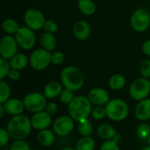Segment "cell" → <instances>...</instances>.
<instances>
[{
	"mask_svg": "<svg viewBox=\"0 0 150 150\" xmlns=\"http://www.w3.org/2000/svg\"><path fill=\"white\" fill-rule=\"evenodd\" d=\"M31 119L24 114L13 116L7 124V131L13 140H25L31 134Z\"/></svg>",
	"mask_w": 150,
	"mask_h": 150,
	"instance_id": "cell-1",
	"label": "cell"
},
{
	"mask_svg": "<svg viewBox=\"0 0 150 150\" xmlns=\"http://www.w3.org/2000/svg\"><path fill=\"white\" fill-rule=\"evenodd\" d=\"M51 62V53L44 48L35 49L29 57L30 66L37 71L47 69Z\"/></svg>",
	"mask_w": 150,
	"mask_h": 150,
	"instance_id": "cell-7",
	"label": "cell"
},
{
	"mask_svg": "<svg viewBox=\"0 0 150 150\" xmlns=\"http://www.w3.org/2000/svg\"><path fill=\"white\" fill-rule=\"evenodd\" d=\"M11 136L7 131V129L1 128L0 129V147H4L9 142Z\"/></svg>",
	"mask_w": 150,
	"mask_h": 150,
	"instance_id": "cell-38",
	"label": "cell"
},
{
	"mask_svg": "<svg viewBox=\"0 0 150 150\" xmlns=\"http://www.w3.org/2000/svg\"><path fill=\"white\" fill-rule=\"evenodd\" d=\"M142 150H150V146L149 145V146H147V147H144Z\"/></svg>",
	"mask_w": 150,
	"mask_h": 150,
	"instance_id": "cell-45",
	"label": "cell"
},
{
	"mask_svg": "<svg viewBox=\"0 0 150 150\" xmlns=\"http://www.w3.org/2000/svg\"><path fill=\"white\" fill-rule=\"evenodd\" d=\"M99 150H120V147L114 140H108L102 143Z\"/></svg>",
	"mask_w": 150,
	"mask_h": 150,
	"instance_id": "cell-36",
	"label": "cell"
},
{
	"mask_svg": "<svg viewBox=\"0 0 150 150\" xmlns=\"http://www.w3.org/2000/svg\"><path fill=\"white\" fill-rule=\"evenodd\" d=\"M91 116L96 120H103L106 116L105 107H103V106H96L95 108L92 109Z\"/></svg>",
	"mask_w": 150,
	"mask_h": 150,
	"instance_id": "cell-33",
	"label": "cell"
},
{
	"mask_svg": "<svg viewBox=\"0 0 150 150\" xmlns=\"http://www.w3.org/2000/svg\"><path fill=\"white\" fill-rule=\"evenodd\" d=\"M10 150H31L28 142L25 140H14L11 143Z\"/></svg>",
	"mask_w": 150,
	"mask_h": 150,
	"instance_id": "cell-32",
	"label": "cell"
},
{
	"mask_svg": "<svg viewBox=\"0 0 150 150\" xmlns=\"http://www.w3.org/2000/svg\"><path fill=\"white\" fill-rule=\"evenodd\" d=\"M62 150H76V148H75V149H73V148H64V149H62Z\"/></svg>",
	"mask_w": 150,
	"mask_h": 150,
	"instance_id": "cell-44",
	"label": "cell"
},
{
	"mask_svg": "<svg viewBox=\"0 0 150 150\" xmlns=\"http://www.w3.org/2000/svg\"><path fill=\"white\" fill-rule=\"evenodd\" d=\"M113 140H114L118 144H120V142H121V136H120V134H117V135L114 137V139H113Z\"/></svg>",
	"mask_w": 150,
	"mask_h": 150,
	"instance_id": "cell-43",
	"label": "cell"
},
{
	"mask_svg": "<svg viewBox=\"0 0 150 150\" xmlns=\"http://www.w3.org/2000/svg\"><path fill=\"white\" fill-rule=\"evenodd\" d=\"M130 24L132 28L137 33L147 31L150 26L149 11L143 7L136 9L131 16Z\"/></svg>",
	"mask_w": 150,
	"mask_h": 150,
	"instance_id": "cell-5",
	"label": "cell"
},
{
	"mask_svg": "<svg viewBox=\"0 0 150 150\" xmlns=\"http://www.w3.org/2000/svg\"><path fill=\"white\" fill-rule=\"evenodd\" d=\"M31 122L33 128L40 131L47 129L50 127L52 123V118L51 115L47 113L46 111H42L33 113V115L31 118Z\"/></svg>",
	"mask_w": 150,
	"mask_h": 150,
	"instance_id": "cell-14",
	"label": "cell"
},
{
	"mask_svg": "<svg viewBox=\"0 0 150 150\" xmlns=\"http://www.w3.org/2000/svg\"><path fill=\"white\" fill-rule=\"evenodd\" d=\"M137 135L142 140H148L150 136V126L147 123H142L137 127Z\"/></svg>",
	"mask_w": 150,
	"mask_h": 150,
	"instance_id": "cell-29",
	"label": "cell"
},
{
	"mask_svg": "<svg viewBox=\"0 0 150 150\" xmlns=\"http://www.w3.org/2000/svg\"><path fill=\"white\" fill-rule=\"evenodd\" d=\"M147 141H148V143H149V146H150V136H149V139H148Z\"/></svg>",
	"mask_w": 150,
	"mask_h": 150,
	"instance_id": "cell-46",
	"label": "cell"
},
{
	"mask_svg": "<svg viewBox=\"0 0 150 150\" xmlns=\"http://www.w3.org/2000/svg\"><path fill=\"white\" fill-rule=\"evenodd\" d=\"M23 103L25 109L33 113L45 111L47 104L46 96L41 92H31L27 94L24 98Z\"/></svg>",
	"mask_w": 150,
	"mask_h": 150,
	"instance_id": "cell-6",
	"label": "cell"
},
{
	"mask_svg": "<svg viewBox=\"0 0 150 150\" xmlns=\"http://www.w3.org/2000/svg\"><path fill=\"white\" fill-rule=\"evenodd\" d=\"M5 112V110L2 104H0V118H3L4 117V113Z\"/></svg>",
	"mask_w": 150,
	"mask_h": 150,
	"instance_id": "cell-42",
	"label": "cell"
},
{
	"mask_svg": "<svg viewBox=\"0 0 150 150\" xmlns=\"http://www.w3.org/2000/svg\"><path fill=\"white\" fill-rule=\"evenodd\" d=\"M68 105L69 115L77 122L88 119L93 109L91 102L88 98L83 96L75 97L73 101Z\"/></svg>",
	"mask_w": 150,
	"mask_h": 150,
	"instance_id": "cell-3",
	"label": "cell"
},
{
	"mask_svg": "<svg viewBox=\"0 0 150 150\" xmlns=\"http://www.w3.org/2000/svg\"><path fill=\"white\" fill-rule=\"evenodd\" d=\"M126 83H127V80L123 75L114 74L110 77L108 84H109V87L112 91H120L125 87Z\"/></svg>",
	"mask_w": 150,
	"mask_h": 150,
	"instance_id": "cell-24",
	"label": "cell"
},
{
	"mask_svg": "<svg viewBox=\"0 0 150 150\" xmlns=\"http://www.w3.org/2000/svg\"><path fill=\"white\" fill-rule=\"evenodd\" d=\"M149 93V80L144 77H139L135 79L129 87V94L131 98L136 101L146 99Z\"/></svg>",
	"mask_w": 150,
	"mask_h": 150,
	"instance_id": "cell-8",
	"label": "cell"
},
{
	"mask_svg": "<svg viewBox=\"0 0 150 150\" xmlns=\"http://www.w3.org/2000/svg\"><path fill=\"white\" fill-rule=\"evenodd\" d=\"M2 105L5 110V113L11 116H17L22 114V112L25 110V105L23 101L18 98H10Z\"/></svg>",
	"mask_w": 150,
	"mask_h": 150,
	"instance_id": "cell-16",
	"label": "cell"
},
{
	"mask_svg": "<svg viewBox=\"0 0 150 150\" xmlns=\"http://www.w3.org/2000/svg\"><path fill=\"white\" fill-rule=\"evenodd\" d=\"M142 48L143 53H144L146 55L150 56V39L149 40H146V41L142 44Z\"/></svg>",
	"mask_w": 150,
	"mask_h": 150,
	"instance_id": "cell-41",
	"label": "cell"
},
{
	"mask_svg": "<svg viewBox=\"0 0 150 150\" xmlns=\"http://www.w3.org/2000/svg\"><path fill=\"white\" fill-rule=\"evenodd\" d=\"M89 100L91 102L92 105L96 106H104L106 105L107 103L110 101V96L106 90L101 87H95L92 88L89 93L88 97Z\"/></svg>",
	"mask_w": 150,
	"mask_h": 150,
	"instance_id": "cell-13",
	"label": "cell"
},
{
	"mask_svg": "<svg viewBox=\"0 0 150 150\" xmlns=\"http://www.w3.org/2000/svg\"><path fill=\"white\" fill-rule=\"evenodd\" d=\"M91 33V28L90 24L85 20H78L75 23L73 26V34L78 40H86Z\"/></svg>",
	"mask_w": 150,
	"mask_h": 150,
	"instance_id": "cell-15",
	"label": "cell"
},
{
	"mask_svg": "<svg viewBox=\"0 0 150 150\" xmlns=\"http://www.w3.org/2000/svg\"><path fill=\"white\" fill-rule=\"evenodd\" d=\"M97 133H98V136L105 141L113 140L114 137L118 134L115 128L112 125L107 124V123L99 125L97 129Z\"/></svg>",
	"mask_w": 150,
	"mask_h": 150,
	"instance_id": "cell-21",
	"label": "cell"
},
{
	"mask_svg": "<svg viewBox=\"0 0 150 150\" xmlns=\"http://www.w3.org/2000/svg\"><path fill=\"white\" fill-rule=\"evenodd\" d=\"M35 31L32 30L28 26H21L14 35L18 47L24 50L32 49L36 44Z\"/></svg>",
	"mask_w": 150,
	"mask_h": 150,
	"instance_id": "cell-9",
	"label": "cell"
},
{
	"mask_svg": "<svg viewBox=\"0 0 150 150\" xmlns=\"http://www.w3.org/2000/svg\"><path fill=\"white\" fill-rule=\"evenodd\" d=\"M75 127L74 120L69 115L58 117L53 123V131L58 136L64 137L69 135Z\"/></svg>",
	"mask_w": 150,
	"mask_h": 150,
	"instance_id": "cell-12",
	"label": "cell"
},
{
	"mask_svg": "<svg viewBox=\"0 0 150 150\" xmlns=\"http://www.w3.org/2000/svg\"><path fill=\"white\" fill-rule=\"evenodd\" d=\"M77 7L79 11L85 16H91L97 11L96 4L92 0H78Z\"/></svg>",
	"mask_w": 150,
	"mask_h": 150,
	"instance_id": "cell-22",
	"label": "cell"
},
{
	"mask_svg": "<svg viewBox=\"0 0 150 150\" xmlns=\"http://www.w3.org/2000/svg\"><path fill=\"white\" fill-rule=\"evenodd\" d=\"M78 132L82 136H91L93 133V126L88 120H83L78 122Z\"/></svg>",
	"mask_w": 150,
	"mask_h": 150,
	"instance_id": "cell-27",
	"label": "cell"
},
{
	"mask_svg": "<svg viewBox=\"0 0 150 150\" xmlns=\"http://www.w3.org/2000/svg\"><path fill=\"white\" fill-rule=\"evenodd\" d=\"M20 70H18V69H11L7 77L12 81H17L20 78Z\"/></svg>",
	"mask_w": 150,
	"mask_h": 150,
	"instance_id": "cell-40",
	"label": "cell"
},
{
	"mask_svg": "<svg viewBox=\"0 0 150 150\" xmlns=\"http://www.w3.org/2000/svg\"><path fill=\"white\" fill-rule=\"evenodd\" d=\"M11 67L8 60L1 58L0 59V79L4 80L9 74Z\"/></svg>",
	"mask_w": 150,
	"mask_h": 150,
	"instance_id": "cell-30",
	"label": "cell"
},
{
	"mask_svg": "<svg viewBox=\"0 0 150 150\" xmlns=\"http://www.w3.org/2000/svg\"><path fill=\"white\" fill-rule=\"evenodd\" d=\"M140 73L142 77L150 79V60H144L141 63Z\"/></svg>",
	"mask_w": 150,
	"mask_h": 150,
	"instance_id": "cell-34",
	"label": "cell"
},
{
	"mask_svg": "<svg viewBox=\"0 0 150 150\" xmlns=\"http://www.w3.org/2000/svg\"><path fill=\"white\" fill-rule=\"evenodd\" d=\"M95 148L96 142L91 136H82L76 143V150H94Z\"/></svg>",
	"mask_w": 150,
	"mask_h": 150,
	"instance_id": "cell-25",
	"label": "cell"
},
{
	"mask_svg": "<svg viewBox=\"0 0 150 150\" xmlns=\"http://www.w3.org/2000/svg\"><path fill=\"white\" fill-rule=\"evenodd\" d=\"M2 27H3V30L7 34H10V35L16 34V33L20 28V26H19L18 23L17 22V20H15L13 18H6V19H4L3 24H2Z\"/></svg>",
	"mask_w": 150,
	"mask_h": 150,
	"instance_id": "cell-26",
	"label": "cell"
},
{
	"mask_svg": "<svg viewBox=\"0 0 150 150\" xmlns=\"http://www.w3.org/2000/svg\"><path fill=\"white\" fill-rule=\"evenodd\" d=\"M135 117L140 121H147L150 120V99L146 98L140 101L134 110Z\"/></svg>",
	"mask_w": 150,
	"mask_h": 150,
	"instance_id": "cell-17",
	"label": "cell"
},
{
	"mask_svg": "<svg viewBox=\"0 0 150 150\" xmlns=\"http://www.w3.org/2000/svg\"><path fill=\"white\" fill-rule=\"evenodd\" d=\"M37 142L42 147H50L55 142V134L48 128L40 130L37 134Z\"/></svg>",
	"mask_w": 150,
	"mask_h": 150,
	"instance_id": "cell-19",
	"label": "cell"
},
{
	"mask_svg": "<svg viewBox=\"0 0 150 150\" xmlns=\"http://www.w3.org/2000/svg\"><path fill=\"white\" fill-rule=\"evenodd\" d=\"M10 96L11 88L9 84L4 80H0V104H4L10 99Z\"/></svg>",
	"mask_w": 150,
	"mask_h": 150,
	"instance_id": "cell-28",
	"label": "cell"
},
{
	"mask_svg": "<svg viewBox=\"0 0 150 150\" xmlns=\"http://www.w3.org/2000/svg\"><path fill=\"white\" fill-rule=\"evenodd\" d=\"M24 20L26 26L33 31H40L44 27L47 19L41 11L36 8H31L25 11Z\"/></svg>",
	"mask_w": 150,
	"mask_h": 150,
	"instance_id": "cell-10",
	"label": "cell"
},
{
	"mask_svg": "<svg viewBox=\"0 0 150 150\" xmlns=\"http://www.w3.org/2000/svg\"><path fill=\"white\" fill-rule=\"evenodd\" d=\"M40 43L42 48L51 52L55 49L57 45V40L54 33L45 32L40 37Z\"/></svg>",
	"mask_w": 150,
	"mask_h": 150,
	"instance_id": "cell-20",
	"label": "cell"
},
{
	"mask_svg": "<svg viewBox=\"0 0 150 150\" xmlns=\"http://www.w3.org/2000/svg\"><path fill=\"white\" fill-rule=\"evenodd\" d=\"M149 84H150V79H149Z\"/></svg>",
	"mask_w": 150,
	"mask_h": 150,
	"instance_id": "cell-47",
	"label": "cell"
},
{
	"mask_svg": "<svg viewBox=\"0 0 150 150\" xmlns=\"http://www.w3.org/2000/svg\"><path fill=\"white\" fill-rule=\"evenodd\" d=\"M29 63V59L25 54H17L11 60L10 64L11 69H15L18 70L24 69Z\"/></svg>",
	"mask_w": 150,
	"mask_h": 150,
	"instance_id": "cell-23",
	"label": "cell"
},
{
	"mask_svg": "<svg viewBox=\"0 0 150 150\" xmlns=\"http://www.w3.org/2000/svg\"><path fill=\"white\" fill-rule=\"evenodd\" d=\"M61 83L65 89L72 91H79L84 84V75L80 69L75 66H67L61 72Z\"/></svg>",
	"mask_w": 150,
	"mask_h": 150,
	"instance_id": "cell-2",
	"label": "cell"
},
{
	"mask_svg": "<svg viewBox=\"0 0 150 150\" xmlns=\"http://www.w3.org/2000/svg\"><path fill=\"white\" fill-rule=\"evenodd\" d=\"M18 44L15 36L4 35L0 40V55L1 58L11 60L15 54H18Z\"/></svg>",
	"mask_w": 150,
	"mask_h": 150,
	"instance_id": "cell-11",
	"label": "cell"
},
{
	"mask_svg": "<svg viewBox=\"0 0 150 150\" xmlns=\"http://www.w3.org/2000/svg\"><path fill=\"white\" fill-rule=\"evenodd\" d=\"M45 111L52 116V115H54V114L57 112V111H58V106H57V105H56L55 103L50 102V103H47V106H46V108H45Z\"/></svg>",
	"mask_w": 150,
	"mask_h": 150,
	"instance_id": "cell-39",
	"label": "cell"
},
{
	"mask_svg": "<svg viewBox=\"0 0 150 150\" xmlns=\"http://www.w3.org/2000/svg\"><path fill=\"white\" fill-rule=\"evenodd\" d=\"M62 83L57 81H51L49 82L44 88V95L48 99H54L57 97H60L62 91Z\"/></svg>",
	"mask_w": 150,
	"mask_h": 150,
	"instance_id": "cell-18",
	"label": "cell"
},
{
	"mask_svg": "<svg viewBox=\"0 0 150 150\" xmlns=\"http://www.w3.org/2000/svg\"><path fill=\"white\" fill-rule=\"evenodd\" d=\"M75 98V96H74V91H70V90H68V89H64L62 90L61 95H60V100L62 104H65V105H69L73 99Z\"/></svg>",
	"mask_w": 150,
	"mask_h": 150,
	"instance_id": "cell-31",
	"label": "cell"
},
{
	"mask_svg": "<svg viewBox=\"0 0 150 150\" xmlns=\"http://www.w3.org/2000/svg\"><path fill=\"white\" fill-rule=\"evenodd\" d=\"M106 116L113 121H122L128 116L129 107L124 100L113 98L105 105Z\"/></svg>",
	"mask_w": 150,
	"mask_h": 150,
	"instance_id": "cell-4",
	"label": "cell"
},
{
	"mask_svg": "<svg viewBox=\"0 0 150 150\" xmlns=\"http://www.w3.org/2000/svg\"><path fill=\"white\" fill-rule=\"evenodd\" d=\"M65 56L62 52L55 51L51 54V62L54 65H61L64 62Z\"/></svg>",
	"mask_w": 150,
	"mask_h": 150,
	"instance_id": "cell-35",
	"label": "cell"
},
{
	"mask_svg": "<svg viewBox=\"0 0 150 150\" xmlns=\"http://www.w3.org/2000/svg\"><path fill=\"white\" fill-rule=\"evenodd\" d=\"M43 29L45 30V32L47 33H54L55 32L58 31V25L51 19H47L45 22L44 27Z\"/></svg>",
	"mask_w": 150,
	"mask_h": 150,
	"instance_id": "cell-37",
	"label": "cell"
}]
</instances>
